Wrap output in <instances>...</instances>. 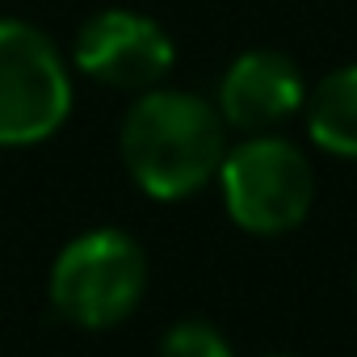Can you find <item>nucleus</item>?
Here are the masks:
<instances>
[{
  "label": "nucleus",
  "instance_id": "obj_9",
  "mask_svg": "<svg viewBox=\"0 0 357 357\" xmlns=\"http://www.w3.org/2000/svg\"><path fill=\"white\" fill-rule=\"evenodd\" d=\"M269 357H290V353H269Z\"/></svg>",
  "mask_w": 357,
  "mask_h": 357
},
{
  "label": "nucleus",
  "instance_id": "obj_2",
  "mask_svg": "<svg viewBox=\"0 0 357 357\" xmlns=\"http://www.w3.org/2000/svg\"><path fill=\"white\" fill-rule=\"evenodd\" d=\"M223 206L236 227L248 236H286L294 231L315 202V172L298 143L282 135H248L240 147H227L219 164Z\"/></svg>",
  "mask_w": 357,
  "mask_h": 357
},
{
  "label": "nucleus",
  "instance_id": "obj_7",
  "mask_svg": "<svg viewBox=\"0 0 357 357\" xmlns=\"http://www.w3.org/2000/svg\"><path fill=\"white\" fill-rule=\"evenodd\" d=\"M303 114L315 147L340 160H357V63H344L307 89Z\"/></svg>",
  "mask_w": 357,
  "mask_h": 357
},
{
  "label": "nucleus",
  "instance_id": "obj_3",
  "mask_svg": "<svg viewBox=\"0 0 357 357\" xmlns=\"http://www.w3.org/2000/svg\"><path fill=\"white\" fill-rule=\"evenodd\" d=\"M147 290L143 248L118 231L97 227L76 236L51 269V307L76 328H114L122 324Z\"/></svg>",
  "mask_w": 357,
  "mask_h": 357
},
{
  "label": "nucleus",
  "instance_id": "obj_6",
  "mask_svg": "<svg viewBox=\"0 0 357 357\" xmlns=\"http://www.w3.org/2000/svg\"><path fill=\"white\" fill-rule=\"evenodd\" d=\"M307 101L303 68L286 51H244L219 80V118L244 135H269L286 126Z\"/></svg>",
  "mask_w": 357,
  "mask_h": 357
},
{
  "label": "nucleus",
  "instance_id": "obj_4",
  "mask_svg": "<svg viewBox=\"0 0 357 357\" xmlns=\"http://www.w3.org/2000/svg\"><path fill=\"white\" fill-rule=\"evenodd\" d=\"M72 114V76L55 43L17 17L0 22V147L51 139Z\"/></svg>",
  "mask_w": 357,
  "mask_h": 357
},
{
  "label": "nucleus",
  "instance_id": "obj_1",
  "mask_svg": "<svg viewBox=\"0 0 357 357\" xmlns=\"http://www.w3.org/2000/svg\"><path fill=\"white\" fill-rule=\"evenodd\" d=\"M122 164L130 181L160 202H181L219 176L227 122L215 101L185 89H143L122 118Z\"/></svg>",
  "mask_w": 357,
  "mask_h": 357
},
{
  "label": "nucleus",
  "instance_id": "obj_8",
  "mask_svg": "<svg viewBox=\"0 0 357 357\" xmlns=\"http://www.w3.org/2000/svg\"><path fill=\"white\" fill-rule=\"evenodd\" d=\"M160 357H231L223 332L206 319H181L160 340Z\"/></svg>",
  "mask_w": 357,
  "mask_h": 357
},
{
  "label": "nucleus",
  "instance_id": "obj_5",
  "mask_svg": "<svg viewBox=\"0 0 357 357\" xmlns=\"http://www.w3.org/2000/svg\"><path fill=\"white\" fill-rule=\"evenodd\" d=\"M176 47L160 22L135 9H105L76 34V68L97 84L143 93L172 72Z\"/></svg>",
  "mask_w": 357,
  "mask_h": 357
}]
</instances>
